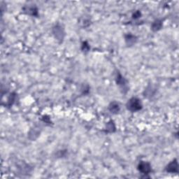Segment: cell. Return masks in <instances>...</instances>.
Returning <instances> with one entry per match:
<instances>
[{
  "label": "cell",
  "instance_id": "cell-1",
  "mask_svg": "<svg viewBox=\"0 0 179 179\" xmlns=\"http://www.w3.org/2000/svg\"><path fill=\"white\" fill-rule=\"evenodd\" d=\"M126 108L128 111L134 113L141 111L143 108V104L140 99L134 97L128 101L126 104Z\"/></svg>",
  "mask_w": 179,
  "mask_h": 179
},
{
  "label": "cell",
  "instance_id": "cell-2",
  "mask_svg": "<svg viewBox=\"0 0 179 179\" xmlns=\"http://www.w3.org/2000/svg\"><path fill=\"white\" fill-rule=\"evenodd\" d=\"M115 83L120 88L122 92L124 94H126L127 92L128 91V80L124 77L122 74H120V71H117L115 74Z\"/></svg>",
  "mask_w": 179,
  "mask_h": 179
},
{
  "label": "cell",
  "instance_id": "cell-3",
  "mask_svg": "<svg viewBox=\"0 0 179 179\" xmlns=\"http://www.w3.org/2000/svg\"><path fill=\"white\" fill-rule=\"evenodd\" d=\"M52 32L55 38L60 43L62 42L65 36V31L63 26L60 24H56L52 29Z\"/></svg>",
  "mask_w": 179,
  "mask_h": 179
},
{
  "label": "cell",
  "instance_id": "cell-4",
  "mask_svg": "<svg viewBox=\"0 0 179 179\" xmlns=\"http://www.w3.org/2000/svg\"><path fill=\"white\" fill-rule=\"evenodd\" d=\"M137 169L142 174L148 175L152 172V167L151 164L148 162L141 161L138 164Z\"/></svg>",
  "mask_w": 179,
  "mask_h": 179
},
{
  "label": "cell",
  "instance_id": "cell-5",
  "mask_svg": "<svg viewBox=\"0 0 179 179\" xmlns=\"http://www.w3.org/2000/svg\"><path fill=\"white\" fill-rule=\"evenodd\" d=\"M165 171L170 174H178V164L177 159H174L167 164L165 167Z\"/></svg>",
  "mask_w": 179,
  "mask_h": 179
},
{
  "label": "cell",
  "instance_id": "cell-6",
  "mask_svg": "<svg viewBox=\"0 0 179 179\" xmlns=\"http://www.w3.org/2000/svg\"><path fill=\"white\" fill-rule=\"evenodd\" d=\"M23 11L25 13L28 14V15L31 16L37 17L39 16V10L35 5L32 6H26L23 8Z\"/></svg>",
  "mask_w": 179,
  "mask_h": 179
},
{
  "label": "cell",
  "instance_id": "cell-7",
  "mask_svg": "<svg viewBox=\"0 0 179 179\" xmlns=\"http://www.w3.org/2000/svg\"><path fill=\"white\" fill-rule=\"evenodd\" d=\"M125 41L126 44L128 46H134L137 41V37L134 34L131 33H128L125 35Z\"/></svg>",
  "mask_w": 179,
  "mask_h": 179
},
{
  "label": "cell",
  "instance_id": "cell-8",
  "mask_svg": "<svg viewBox=\"0 0 179 179\" xmlns=\"http://www.w3.org/2000/svg\"><path fill=\"white\" fill-rule=\"evenodd\" d=\"M39 135H40V131L39 128L34 127V128H31L30 132H29L28 138L31 141H34L39 137Z\"/></svg>",
  "mask_w": 179,
  "mask_h": 179
},
{
  "label": "cell",
  "instance_id": "cell-9",
  "mask_svg": "<svg viewBox=\"0 0 179 179\" xmlns=\"http://www.w3.org/2000/svg\"><path fill=\"white\" fill-rule=\"evenodd\" d=\"M109 111L113 114H118L120 111V106L119 103L117 102H112L109 105Z\"/></svg>",
  "mask_w": 179,
  "mask_h": 179
},
{
  "label": "cell",
  "instance_id": "cell-10",
  "mask_svg": "<svg viewBox=\"0 0 179 179\" xmlns=\"http://www.w3.org/2000/svg\"><path fill=\"white\" fill-rule=\"evenodd\" d=\"M163 27V20L157 19L155 20L151 25V30L153 31H158Z\"/></svg>",
  "mask_w": 179,
  "mask_h": 179
},
{
  "label": "cell",
  "instance_id": "cell-11",
  "mask_svg": "<svg viewBox=\"0 0 179 179\" xmlns=\"http://www.w3.org/2000/svg\"><path fill=\"white\" fill-rule=\"evenodd\" d=\"M115 131H116V127H115L114 121L112 120H109V122L106 124L105 132L106 133L111 134V133H114Z\"/></svg>",
  "mask_w": 179,
  "mask_h": 179
},
{
  "label": "cell",
  "instance_id": "cell-12",
  "mask_svg": "<svg viewBox=\"0 0 179 179\" xmlns=\"http://www.w3.org/2000/svg\"><path fill=\"white\" fill-rule=\"evenodd\" d=\"M155 89L152 87V85H148V87L146 88V89H145V91L143 92L144 96L146 97L152 96L155 93Z\"/></svg>",
  "mask_w": 179,
  "mask_h": 179
},
{
  "label": "cell",
  "instance_id": "cell-13",
  "mask_svg": "<svg viewBox=\"0 0 179 179\" xmlns=\"http://www.w3.org/2000/svg\"><path fill=\"white\" fill-rule=\"evenodd\" d=\"M16 92H12V93H11L9 97H8V100H7V106H12L14 102H15V101L16 99Z\"/></svg>",
  "mask_w": 179,
  "mask_h": 179
},
{
  "label": "cell",
  "instance_id": "cell-14",
  "mask_svg": "<svg viewBox=\"0 0 179 179\" xmlns=\"http://www.w3.org/2000/svg\"><path fill=\"white\" fill-rule=\"evenodd\" d=\"M90 47L88 44V43L87 41H83L81 44V50L83 53H87L90 51Z\"/></svg>",
  "mask_w": 179,
  "mask_h": 179
},
{
  "label": "cell",
  "instance_id": "cell-15",
  "mask_svg": "<svg viewBox=\"0 0 179 179\" xmlns=\"http://www.w3.org/2000/svg\"><path fill=\"white\" fill-rule=\"evenodd\" d=\"M41 120L43 122L46 123V124H48V125H51V118L50 117L48 116V115H43L42 118H41Z\"/></svg>",
  "mask_w": 179,
  "mask_h": 179
},
{
  "label": "cell",
  "instance_id": "cell-16",
  "mask_svg": "<svg viewBox=\"0 0 179 179\" xmlns=\"http://www.w3.org/2000/svg\"><path fill=\"white\" fill-rule=\"evenodd\" d=\"M141 13L140 11H136L135 12L132 14V18L133 19H138L141 18Z\"/></svg>",
  "mask_w": 179,
  "mask_h": 179
}]
</instances>
